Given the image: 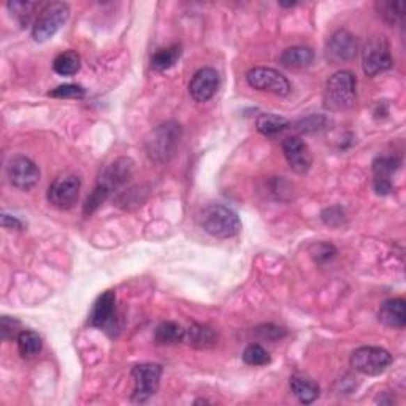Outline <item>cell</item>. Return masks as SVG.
<instances>
[{
    "label": "cell",
    "instance_id": "obj_1",
    "mask_svg": "<svg viewBox=\"0 0 406 406\" xmlns=\"http://www.w3.org/2000/svg\"><path fill=\"white\" fill-rule=\"evenodd\" d=\"M200 226L208 235L219 240L235 237L242 231V222L235 211L219 203L203 208L200 213Z\"/></svg>",
    "mask_w": 406,
    "mask_h": 406
},
{
    "label": "cell",
    "instance_id": "obj_2",
    "mask_svg": "<svg viewBox=\"0 0 406 406\" xmlns=\"http://www.w3.org/2000/svg\"><path fill=\"white\" fill-rule=\"evenodd\" d=\"M356 86V77L351 72L341 70L331 75L325 84V108H329L330 111L350 110L357 102Z\"/></svg>",
    "mask_w": 406,
    "mask_h": 406
},
{
    "label": "cell",
    "instance_id": "obj_3",
    "mask_svg": "<svg viewBox=\"0 0 406 406\" xmlns=\"http://www.w3.org/2000/svg\"><path fill=\"white\" fill-rule=\"evenodd\" d=\"M70 16V8L64 2L47 3L40 11L36 24L32 27V38L38 43H43L54 37L64 27Z\"/></svg>",
    "mask_w": 406,
    "mask_h": 406
},
{
    "label": "cell",
    "instance_id": "obj_4",
    "mask_svg": "<svg viewBox=\"0 0 406 406\" xmlns=\"http://www.w3.org/2000/svg\"><path fill=\"white\" fill-rule=\"evenodd\" d=\"M181 127L176 123H165L154 130L146 140V151L157 162H165L173 156L180 143Z\"/></svg>",
    "mask_w": 406,
    "mask_h": 406
},
{
    "label": "cell",
    "instance_id": "obj_5",
    "mask_svg": "<svg viewBox=\"0 0 406 406\" xmlns=\"http://www.w3.org/2000/svg\"><path fill=\"white\" fill-rule=\"evenodd\" d=\"M350 364L357 373L367 376H378L381 373H384V371L391 367L392 356L391 352L382 350V348L364 346L352 352Z\"/></svg>",
    "mask_w": 406,
    "mask_h": 406
},
{
    "label": "cell",
    "instance_id": "obj_6",
    "mask_svg": "<svg viewBox=\"0 0 406 406\" xmlns=\"http://www.w3.org/2000/svg\"><path fill=\"white\" fill-rule=\"evenodd\" d=\"M391 47L384 37L370 38L362 49V67L367 77H376L392 67Z\"/></svg>",
    "mask_w": 406,
    "mask_h": 406
},
{
    "label": "cell",
    "instance_id": "obj_7",
    "mask_svg": "<svg viewBox=\"0 0 406 406\" xmlns=\"http://www.w3.org/2000/svg\"><path fill=\"white\" fill-rule=\"evenodd\" d=\"M162 367L157 364H140L132 370L134 393L132 400L136 403H145L154 397L161 384Z\"/></svg>",
    "mask_w": 406,
    "mask_h": 406
},
{
    "label": "cell",
    "instance_id": "obj_8",
    "mask_svg": "<svg viewBox=\"0 0 406 406\" xmlns=\"http://www.w3.org/2000/svg\"><path fill=\"white\" fill-rule=\"evenodd\" d=\"M246 81L257 91H262V93H270L274 95L284 97L290 93V83L289 79L286 78L283 73H279L274 68H267V67H256L251 68L246 75Z\"/></svg>",
    "mask_w": 406,
    "mask_h": 406
},
{
    "label": "cell",
    "instance_id": "obj_9",
    "mask_svg": "<svg viewBox=\"0 0 406 406\" xmlns=\"http://www.w3.org/2000/svg\"><path fill=\"white\" fill-rule=\"evenodd\" d=\"M81 181L75 175L61 176L48 187V202L59 210H70L77 203Z\"/></svg>",
    "mask_w": 406,
    "mask_h": 406
},
{
    "label": "cell",
    "instance_id": "obj_10",
    "mask_svg": "<svg viewBox=\"0 0 406 406\" xmlns=\"http://www.w3.org/2000/svg\"><path fill=\"white\" fill-rule=\"evenodd\" d=\"M7 176L16 189L29 191L40 181V170L29 157L15 156L7 165Z\"/></svg>",
    "mask_w": 406,
    "mask_h": 406
},
{
    "label": "cell",
    "instance_id": "obj_11",
    "mask_svg": "<svg viewBox=\"0 0 406 406\" xmlns=\"http://www.w3.org/2000/svg\"><path fill=\"white\" fill-rule=\"evenodd\" d=\"M89 324L105 331L119 329L116 318V295L113 290H107L95 300L93 311L89 314Z\"/></svg>",
    "mask_w": 406,
    "mask_h": 406
},
{
    "label": "cell",
    "instance_id": "obj_12",
    "mask_svg": "<svg viewBox=\"0 0 406 406\" xmlns=\"http://www.w3.org/2000/svg\"><path fill=\"white\" fill-rule=\"evenodd\" d=\"M357 54V40L351 32L340 29L329 38L325 47V57L330 64L338 65L343 62H350Z\"/></svg>",
    "mask_w": 406,
    "mask_h": 406
},
{
    "label": "cell",
    "instance_id": "obj_13",
    "mask_svg": "<svg viewBox=\"0 0 406 406\" xmlns=\"http://www.w3.org/2000/svg\"><path fill=\"white\" fill-rule=\"evenodd\" d=\"M283 151L289 167L292 169L295 173L303 175L311 169L313 156L310 153V148H308L306 143L300 140L299 136H289V139H286L283 141Z\"/></svg>",
    "mask_w": 406,
    "mask_h": 406
},
{
    "label": "cell",
    "instance_id": "obj_14",
    "mask_svg": "<svg viewBox=\"0 0 406 406\" xmlns=\"http://www.w3.org/2000/svg\"><path fill=\"white\" fill-rule=\"evenodd\" d=\"M219 89V73L211 67L196 72L189 83V94L196 102H208Z\"/></svg>",
    "mask_w": 406,
    "mask_h": 406
},
{
    "label": "cell",
    "instance_id": "obj_15",
    "mask_svg": "<svg viewBox=\"0 0 406 406\" xmlns=\"http://www.w3.org/2000/svg\"><path fill=\"white\" fill-rule=\"evenodd\" d=\"M380 321L392 329H403L406 325V302L391 299L382 303L378 311Z\"/></svg>",
    "mask_w": 406,
    "mask_h": 406
},
{
    "label": "cell",
    "instance_id": "obj_16",
    "mask_svg": "<svg viewBox=\"0 0 406 406\" xmlns=\"http://www.w3.org/2000/svg\"><path fill=\"white\" fill-rule=\"evenodd\" d=\"M130 176H132V161H129V159H118L116 162H113L104 171L100 182L113 192L114 187L125 185L130 180Z\"/></svg>",
    "mask_w": 406,
    "mask_h": 406
},
{
    "label": "cell",
    "instance_id": "obj_17",
    "mask_svg": "<svg viewBox=\"0 0 406 406\" xmlns=\"http://www.w3.org/2000/svg\"><path fill=\"white\" fill-rule=\"evenodd\" d=\"M185 341L192 348L197 350H208V348L216 346L217 343V334L208 325H192L191 329L186 330Z\"/></svg>",
    "mask_w": 406,
    "mask_h": 406
},
{
    "label": "cell",
    "instance_id": "obj_18",
    "mask_svg": "<svg viewBox=\"0 0 406 406\" xmlns=\"http://www.w3.org/2000/svg\"><path fill=\"white\" fill-rule=\"evenodd\" d=\"M290 391L299 398V402L303 405H310L316 402L319 397V386L313 380L303 378V376H292L289 381Z\"/></svg>",
    "mask_w": 406,
    "mask_h": 406
},
{
    "label": "cell",
    "instance_id": "obj_19",
    "mask_svg": "<svg viewBox=\"0 0 406 406\" xmlns=\"http://www.w3.org/2000/svg\"><path fill=\"white\" fill-rule=\"evenodd\" d=\"M281 64L289 68L308 67L314 61V51L308 47H292L283 51L279 57Z\"/></svg>",
    "mask_w": 406,
    "mask_h": 406
},
{
    "label": "cell",
    "instance_id": "obj_20",
    "mask_svg": "<svg viewBox=\"0 0 406 406\" xmlns=\"http://www.w3.org/2000/svg\"><path fill=\"white\" fill-rule=\"evenodd\" d=\"M185 334L186 330L182 329L180 324L162 322L161 325H157L156 334H154V340H156L157 345L162 346L178 345V343L185 341Z\"/></svg>",
    "mask_w": 406,
    "mask_h": 406
},
{
    "label": "cell",
    "instance_id": "obj_21",
    "mask_svg": "<svg viewBox=\"0 0 406 406\" xmlns=\"http://www.w3.org/2000/svg\"><path fill=\"white\" fill-rule=\"evenodd\" d=\"M81 67V57L77 53V51H65V53H61L59 56H56V59L53 62V70L61 77H72L79 70Z\"/></svg>",
    "mask_w": 406,
    "mask_h": 406
},
{
    "label": "cell",
    "instance_id": "obj_22",
    "mask_svg": "<svg viewBox=\"0 0 406 406\" xmlns=\"http://www.w3.org/2000/svg\"><path fill=\"white\" fill-rule=\"evenodd\" d=\"M257 130L262 135L265 136H274L278 134H281L283 130L289 127V121L283 116H278V114L273 113H264L257 118Z\"/></svg>",
    "mask_w": 406,
    "mask_h": 406
},
{
    "label": "cell",
    "instance_id": "obj_23",
    "mask_svg": "<svg viewBox=\"0 0 406 406\" xmlns=\"http://www.w3.org/2000/svg\"><path fill=\"white\" fill-rule=\"evenodd\" d=\"M181 56V47L180 45H171V47L159 49L157 53H154L151 57V67L156 72H164L173 67L178 62Z\"/></svg>",
    "mask_w": 406,
    "mask_h": 406
},
{
    "label": "cell",
    "instance_id": "obj_24",
    "mask_svg": "<svg viewBox=\"0 0 406 406\" xmlns=\"http://www.w3.org/2000/svg\"><path fill=\"white\" fill-rule=\"evenodd\" d=\"M16 343H18V351L21 354V357L24 359L36 357L43 348L40 335L32 330H22L18 335V338H16Z\"/></svg>",
    "mask_w": 406,
    "mask_h": 406
},
{
    "label": "cell",
    "instance_id": "obj_25",
    "mask_svg": "<svg viewBox=\"0 0 406 406\" xmlns=\"http://www.w3.org/2000/svg\"><path fill=\"white\" fill-rule=\"evenodd\" d=\"M400 164L402 162H400V159L396 156H381L378 159H375L373 162L375 178L391 181V176L400 169Z\"/></svg>",
    "mask_w": 406,
    "mask_h": 406
},
{
    "label": "cell",
    "instance_id": "obj_26",
    "mask_svg": "<svg viewBox=\"0 0 406 406\" xmlns=\"http://www.w3.org/2000/svg\"><path fill=\"white\" fill-rule=\"evenodd\" d=\"M38 7L37 2H21V0H13V2L7 3V8L13 18L19 22L21 26L29 24L31 21L33 11Z\"/></svg>",
    "mask_w": 406,
    "mask_h": 406
},
{
    "label": "cell",
    "instance_id": "obj_27",
    "mask_svg": "<svg viewBox=\"0 0 406 406\" xmlns=\"http://www.w3.org/2000/svg\"><path fill=\"white\" fill-rule=\"evenodd\" d=\"M380 15L389 24H398L405 18V3L403 2H378L376 3Z\"/></svg>",
    "mask_w": 406,
    "mask_h": 406
},
{
    "label": "cell",
    "instance_id": "obj_28",
    "mask_svg": "<svg viewBox=\"0 0 406 406\" xmlns=\"http://www.w3.org/2000/svg\"><path fill=\"white\" fill-rule=\"evenodd\" d=\"M110 194H111V191L108 189L105 185H102V182H99V185L95 186V189L91 192V196L86 198V203L83 207V213L86 216L93 214L94 211L99 208L100 205L104 203L108 197H110Z\"/></svg>",
    "mask_w": 406,
    "mask_h": 406
},
{
    "label": "cell",
    "instance_id": "obj_29",
    "mask_svg": "<svg viewBox=\"0 0 406 406\" xmlns=\"http://www.w3.org/2000/svg\"><path fill=\"white\" fill-rule=\"evenodd\" d=\"M243 362L253 367H262V365L270 364V354L260 345H249L243 352Z\"/></svg>",
    "mask_w": 406,
    "mask_h": 406
},
{
    "label": "cell",
    "instance_id": "obj_30",
    "mask_svg": "<svg viewBox=\"0 0 406 406\" xmlns=\"http://www.w3.org/2000/svg\"><path fill=\"white\" fill-rule=\"evenodd\" d=\"M84 94L86 91L79 84H62L48 93V95L54 99H83Z\"/></svg>",
    "mask_w": 406,
    "mask_h": 406
},
{
    "label": "cell",
    "instance_id": "obj_31",
    "mask_svg": "<svg viewBox=\"0 0 406 406\" xmlns=\"http://www.w3.org/2000/svg\"><path fill=\"white\" fill-rule=\"evenodd\" d=\"M21 322L15 318L3 316L0 319V335H2V340H13L18 338V335L21 334Z\"/></svg>",
    "mask_w": 406,
    "mask_h": 406
},
{
    "label": "cell",
    "instance_id": "obj_32",
    "mask_svg": "<svg viewBox=\"0 0 406 406\" xmlns=\"http://www.w3.org/2000/svg\"><path fill=\"white\" fill-rule=\"evenodd\" d=\"M335 254H336V249L327 243L314 244L311 248V256L314 257V260L319 262V264H324V262L331 260L335 257Z\"/></svg>",
    "mask_w": 406,
    "mask_h": 406
},
{
    "label": "cell",
    "instance_id": "obj_33",
    "mask_svg": "<svg viewBox=\"0 0 406 406\" xmlns=\"http://www.w3.org/2000/svg\"><path fill=\"white\" fill-rule=\"evenodd\" d=\"M256 334L259 335L262 340L276 341L286 335V329L278 327V325H273V324H267V325H260V327H257Z\"/></svg>",
    "mask_w": 406,
    "mask_h": 406
},
{
    "label": "cell",
    "instance_id": "obj_34",
    "mask_svg": "<svg viewBox=\"0 0 406 406\" xmlns=\"http://www.w3.org/2000/svg\"><path fill=\"white\" fill-rule=\"evenodd\" d=\"M322 221L327 226L338 227L340 224H343V221H345V211L338 207H331V208L324 210L322 211Z\"/></svg>",
    "mask_w": 406,
    "mask_h": 406
},
{
    "label": "cell",
    "instance_id": "obj_35",
    "mask_svg": "<svg viewBox=\"0 0 406 406\" xmlns=\"http://www.w3.org/2000/svg\"><path fill=\"white\" fill-rule=\"evenodd\" d=\"M324 124V118L322 116H310L306 119H302L299 123V129L302 132H311V130H318L321 129Z\"/></svg>",
    "mask_w": 406,
    "mask_h": 406
},
{
    "label": "cell",
    "instance_id": "obj_36",
    "mask_svg": "<svg viewBox=\"0 0 406 406\" xmlns=\"http://www.w3.org/2000/svg\"><path fill=\"white\" fill-rule=\"evenodd\" d=\"M373 185H375L376 194H380V196H387V194L392 192V181L375 178Z\"/></svg>",
    "mask_w": 406,
    "mask_h": 406
},
{
    "label": "cell",
    "instance_id": "obj_37",
    "mask_svg": "<svg viewBox=\"0 0 406 406\" xmlns=\"http://www.w3.org/2000/svg\"><path fill=\"white\" fill-rule=\"evenodd\" d=\"M2 227L3 228H18V231H21L22 222L18 219V217H13L10 214H2Z\"/></svg>",
    "mask_w": 406,
    "mask_h": 406
},
{
    "label": "cell",
    "instance_id": "obj_38",
    "mask_svg": "<svg viewBox=\"0 0 406 406\" xmlns=\"http://www.w3.org/2000/svg\"><path fill=\"white\" fill-rule=\"evenodd\" d=\"M279 5H281V7H295L297 2H288V3H286V2H279Z\"/></svg>",
    "mask_w": 406,
    "mask_h": 406
}]
</instances>
